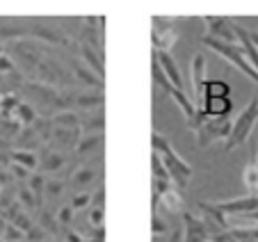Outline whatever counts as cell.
<instances>
[{"label":"cell","instance_id":"6da1fadb","mask_svg":"<svg viewBox=\"0 0 258 242\" xmlns=\"http://www.w3.org/2000/svg\"><path fill=\"white\" fill-rule=\"evenodd\" d=\"M151 149H153V153L160 158L162 165H165V169H167V174H169L174 188H178L180 192H183V190L190 185V178H192L190 162H187L183 155L176 153V149L171 146V142L158 131L151 133Z\"/></svg>","mask_w":258,"mask_h":242},{"label":"cell","instance_id":"7a4b0ae2","mask_svg":"<svg viewBox=\"0 0 258 242\" xmlns=\"http://www.w3.org/2000/svg\"><path fill=\"white\" fill-rule=\"evenodd\" d=\"M258 124V94L233 116V126H231V135L226 140V151H235L242 146L249 137L253 135Z\"/></svg>","mask_w":258,"mask_h":242},{"label":"cell","instance_id":"3957f363","mask_svg":"<svg viewBox=\"0 0 258 242\" xmlns=\"http://www.w3.org/2000/svg\"><path fill=\"white\" fill-rule=\"evenodd\" d=\"M201 44H204L206 48H210L213 53H217L222 59H226L229 64H233V67L238 69V71H242L251 83L258 85V73H256V69L249 64L247 55H244V50L240 44H224V41H215V39H208V37H204Z\"/></svg>","mask_w":258,"mask_h":242},{"label":"cell","instance_id":"277c9868","mask_svg":"<svg viewBox=\"0 0 258 242\" xmlns=\"http://www.w3.org/2000/svg\"><path fill=\"white\" fill-rule=\"evenodd\" d=\"M231 126H233V119L231 116H222V119H204L201 126L195 131L197 137V146L206 149V146L215 144V142H226L231 135Z\"/></svg>","mask_w":258,"mask_h":242},{"label":"cell","instance_id":"5b68a950","mask_svg":"<svg viewBox=\"0 0 258 242\" xmlns=\"http://www.w3.org/2000/svg\"><path fill=\"white\" fill-rule=\"evenodd\" d=\"M174 41H176V21L153 16L151 19V48L169 53Z\"/></svg>","mask_w":258,"mask_h":242},{"label":"cell","instance_id":"8992f818","mask_svg":"<svg viewBox=\"0 0 258 242\" xmlns=\"http://www.w3.org/2000/svg\"><path fill=\"white\" fill-rule=\"evenodd\" d=\"M206 25V37L215 39V41H224V44H238L235 37V21L229 16H204Z\"/></svg>","mask_w":258,"mask_h":242},{"label":"cell","instance_id":"52a82bcc","mask_svg":"<svg viewBox=\"0 0 258 242\" xmlns=\"http://www.w3.org/2000/svg\"><path fill=\"white\" fill-rule=\"evenodd\" d=\"M190 78H192V94H195V105L204 107L206 101V55L204 53H195L190 62Z\"/></svg>","mask_w":258,"mask_h":242},{"label":"cell","instance_id":"ba28073f","mask_svg":"<svg viewBox=\"0 0 258 242\" xmlns=\"http://www.w3.org/2000/svg\"><path fill=\"white\" fill-rule=\"evenodd\" d=\"M219 210L226 215V217H233V215H240V217H247V215L256 213L258 210V197L256 194H244V197H235V199H226V201H217Z\"/></svg>","mask_w":258,"mask_h":242},{"label":"cell","instance_id":"9c48e42d","mask_svg":"<svg viewBox=\"0 0 258 242\" xmlns=\"http://www.w3.org/2000/svg\"><path fill=\"white\" fill-rule=\"evenodd\" d=\"M151 57L158 62V67L162 69V73L167 76V80H169L171 85H174L176 89H180V92H185V83H183V73H180L178 64H176V59L171 57V53H165V50H153Z\"/></svg>","mask_w":258,"mask_h":242},{"label":"cell","instance_id":"30bf717a","mask_svg":"<svg viewBox=\"0 0 258 242\" xmlns=\"http://www.w3.org/2000/svg\"><path fill=\"white\" fill-rule=\"evenodd\" d=\"M78 50H80V57H83L85 67H87L98 80L105 83V57H103V50L94 48V46L85 44V41L78 44Z\"/></svg>","mask_w":258,"mask_h":242},{"label":"cell","instance_id":"8fae6325","mask_svg":"<svg viewBox=\"0 0 258 242\" xmlns=\"http://www.w3.org/2000/svg\"><path fill=\"white\" fill-rule=\"evenodd\" d=\"M180 217H183V226H185L183 242H206L208 240V228H206L204 219L197 217L195 213H187V210H183Z\"/></svg>","mask_w":258,"mask_h":242},{"label":"cell","instance_id":"7c38bea8","mask_svg":"<svg viewBox=\"0 0 258 242\" xmlns=\"http://www.w3.org/2000/svg\"><path fill=\"white\" fill-rule=\"evenodd\" d=\"M30 37H37L41 41H48V44H57V46H69V37L62 32L59 28H53V25L46 23H34L28 28Z\"/></svg>","mask_w":258,"mask_h":242},{"label":"cell","instance_id":"4fadbf2b","mask_svg":"<svg viewBox=\"0 0 258 242\" xmlns=\"http://www.w3.org/2000/svg\"><path fill=\"white\" fill-rule=\"evenodd\" d=\"M78 142H80V131H64V128L53 126V135H50L48 144H50L53 151H59V153H62V149L76 151Z\"/></svg>","mask_w":258,"mask_h":242},{"label":"cell","instance_id":"5bb4252c","mask_svg":"<svg viewBox=\"0 0 258 242\" xmlns=\"http://www.w3.org/2000/svg\"><path fill=\"white\" fill-rule=\"evenodd\" d=\"M67 165V155L59 153V151H53L50 146L41 149L39 153V174H53V171H59Z\"/></svg>","mask_w":258,"mask_h":242},{"label":"cell","instance_id":"9a60e30c","mask_svg":"<svg viewBox=\"0 0 258 242\" xmlns=\"http://www.w3.org/2000/svg\"><path fill=\"white\" fill-rule=\"evenodd\" d=\"M199 110L210 119H222V116H231L233 101L231 98H206L204 107H199Z\"/></svg>","mask_w":258,"mask_h":242},{"label":"cell","instance_id":"2e32d148","mask_svg":"<svg viewBox=\"0 0 258 242\" xmlns=\"http://www.w3.org/2000/svg\"><path fill=\"white\" fill-rule=\"evenodd\" d=\"M80 131H85V135H96V133L105 131V112L101 110H94V112H85L80 116Z\"/></svg>","mask_w":258,"mask_h":242},{"label":"cell","instance_id":"e0dca14e","mask_svg":"<svg viewBox=\"0 0 258 242\" xmlns=\"http://www.w3.org/2000/svg\"><path fill=\"white\" fill-rule=\"evenodd\" d=\"M103 103H105V96H103V92H83V94H73V107H80V110H85V112L101 110Z\"/></svg>","mask_w":258,"mask_h":242},{"label":"cell","instance_id":"ac0fdd59","mask_svg":"<svg viewBox=\"0 0 258 242\" xmlns=\"http://www.w3.org/2000/svg\"><path fill=\"white\" fill-rule=\"evenodd\" d=\"M10 162H14V165H21L23 169L32 171V174L39 169V155L34 153V151L12 149V151H10Z\"/></svg>","mask_w":258,"mask_h":242},{"label":"cell","instance_id":"d6986e66","mask_svg":"<svg viewBox=\"0 0 258 242\" xmlns=\"http://www.w3.org/2000/svg\"><path fill=\"white\" fill-rule=\"evenodd\" d=\"M37 119H39V114H37L32 103H19V107L12 112V121H14L19 128H30Z\"/></svg>","mask_w":258,"mask_h":242},{"label":"cell","instance_id":"ffe728a7","mask_svg":"<svg viewBox=\"0 0 258 242\" xmlns=\"http://www.w3.org/2000/svg\"><path fill=\"white\" fill-rule=\"evenodd\" d=\"M55 128H64V131H80V114L76 110H62L55 112L50 116Z\"/></svg>","mask_w":258,"mask_h":242},{"label":"cell","instance_id":"44dd1931","mask_svg":"<svg viewBox=\"0 0 258 242\" xmlns=\"http://www.w3.org/2000/svg\"><path fill=\"white\" fill-rule=\"evenodd\" d=\"M158 204L165 206L167 213H183V192L178 188L169 190L167 194H162L160 199H153V210L158 208Z\"/></svg>","mask_w":258,"mask_h":242},{"label":"cell","instance_id":"7402d4cb","mask_svg":"<svg viewBox=\"0 0 258 242\" xmlns=\"http://www.w3.org/2000/svg\"><path fill=\"white\" fill-rule=\"evenodd\" d=\"M94 178H96V171L89 169V167H80V169H76V174L71 176V188L76 190V194H83L85 190L94 183Z\"/></svg>","mask_w":258,"mask_h":242},{"label":"cell","instance_id":"603a6c76","mask_svg":"<svg viewBox=\"0 0 258 242\" xmlns=\"http://www.w3.org/2000/svg\"><path fill=\"white\" fill-rule=\"evenodd\" d=\"M71 76H73V80H76V83L80 80L83 85H89V87H98V89L105 87V83H103V80H98V78L94 76V73L89 71L87 67H83V64H76V62H73Z\"/></svg>","mask_w":258,"mask_h":242},{"label":"cell","instance_id":"cb8c5ba5","mask_svg":"<svg viewBox=\"0 0 258 242\" xmlns=\"http://www.w3.org/2000/svg\"><path fill=\"white\" fill-rule=\"evenodd\" d=\"M206 98H231V85L219 78L206 80Z\"/></svg>","mask_w":258,"mask_h":242},{"label":"cell","instance_id":"d4e9b609","mask_svg":"<svg viewBox=\"0 0 258 242\" xmlns=\"http://www.w3.org/2000/svg\"><path fill=\"white\" fill-rule=\"evenodd\" d=\"M101 142H103L101 133H96V135H80V142H78V146H76V151H73V153H76V155L94 153V151L101 146Z\"/></svg>","mask_w":258,"mask_h":242},{"label":"cell","instance_id":"484cf974","mask_svg":"<svg viewBox=\"0 0 258 242\" xmlns=\"http://www.w3.org/2000/svg\"><path fill=\"white\" fill-rule=\"evenodd\" d=\"M151 78H153V85H156L158 89H162L165 94H169L171 89H174V85L167 80V76L162 73V69L158 67V62H156L153 57H151Z\"/></svg>","mask_w":258,"mask_h":242},{"label":"cell","instance_id":"4316f807","mask_svg":"<svg viewBox=\"0 0 258 242\" xmlns=\"http://www.w3.org/2000/svg\"><path fill=\"white\" fill-rule=\"evenodd\" d=\"M28 190L41 201V197L46 194V176L39 174V171H34V174L28 178Z\"/></svg>","mask_w":258,"mask_h":242},{"label":"cell","instance_id":"83f0119b","mask_svg":"<svg viewBox=\"0 0 258 242\" xmlns=\"http://www.w3.org/2000/svg\"><path fill=\"white\" fill-rule=\"evenodd\" d=\"M242 180H244V188L249 190V194L256 192V188H258V167L249 162L242 171Z\"/></svg>","mask_w":258,"mask_h":242},{"label":"cell","instance_id":"f1b7e54d","mask_svg":"<svg viewBox=\"0 0 258 242\" xmlns=\"http://www.w3.org/2000/svg\"><path fill=\"white\" fill-rule=\"evenodd\" d=\"M16 204H19L21 208L34 210V208H39V199L34 197V194L30 192L28 188H21V190H19V199H16Z\"/></svg>","mask_w":258,"mask_h":242},{"label":"cell","instance_id":"f546056e","mask_svg":"<svg viewBox=\"0 0 258 242\" xmlns=\"http://www.w3.org/2000/svg\"><path fill=\"white\" fill-rule=\"evenodd\" d=\"M151 174H153V180H160V183L171 180L169 174H167V169H165V165L160 162V158H158L156 153H153V158H151Z\"/></svg>","mask_w":258,"mask_h":242},{"label":"cell","instance_id":"4dcf8cb0","mask_svg":"<svg viewBox=\"0 0 258 242\" xmlns=\"http://www.w3.org/2000/svg\"><path fill=\"white\" fill-rule=\"evenodd\" d=\"M167 233H169L167 222H162L160 215L153 213V217H151V235H153V240H160V237H165Z\"/></svg>","mask_w":258,"mask_h":242},{"label":"cell","instance_id":"1f68e13d","mask_svg":"<svg viewBox=\"0 0 258 242\" xmlns=\"http://www.w3.org/2000/svg\"><path fill=\"white\" fill-rule=\"evenodd\" d=\"M73 217H76V210H73L69 204L62 206V208L55 213V219H57V224H59V226H67V228L73 224Z\"/></svg>","mask_w":258,"mask_h":242},{"label":"cell","instance_id":"d6a6232c","mask_svg":"<svg viewBox=\"0 0 258 242\" xmlns=\"http://www.w3.org/2000/svg\"><path fill=\"white\" fill-rule=\"evenodd\" d=\"M71 206L76 213L78 210H83V208H92V194L89 192H83V194H73V199H71Z\"/></svg>","mask_w":258,"mask_h":242},{"label":"cell","instance_id":"836d02e7","mask_svg":"<svg viewBox=\"0 0 258 242\" xmlns=\"http://www.w3.org/2000/svg\"><path fill=\"white\" fill-rule=\"evenodd\" d=\"M39 228H44V231H55V228H57L55 215L48 213V210H39Z\"/></svg>","mask_w":258,"mask_h":242},{"label":"cell","instance_id":"e575fe53","mask_svg":"<svg viewBox=\"0 0 258 242\" xmlns=\"http://www.w3.org/2000/svg\"><path fill=\"white\" fill-rule=\"evenodd\" d=\"M103 215H105V210H103V208H89L87 222H89V226H92V228H96V233L103 231Z\"/></svg>","mask_w":258,"mask_h":242},{"label":"cell","instance_id":"d590c367","mask_svg":"<svg viewBox=\"0 0 258 242\" xmlns=\"http://www.w3.org/2000/svg\"><path fill=\"white\" fill-rule=\"evenodd\" d=\"M64 192V183L62 180H46V194L44 197H59Z\"/></svg>","mask_w":258,"mask_h":242},{"label":"cell","instance_id":"8d00e7d4","mask_svg":"<svg viewBox=\"0 0 258 242\" xmlns=\"http://www.w3.org/2000/svg\"><path fill=\"white\" fill-rule=\"evenodd\" d=\"M3 240L5 242H23L25 240V233L23 231H19L16 226H7V231H5V235H3Z\"/></svg>","mask_w":258,"mask_h":242},{"label":"cell","instance_id":"74e56055","mask_svg":"<svg viewBox=\"0 0 258 242\" xmlns=\"http://www.w3.org/2000/svg\"><path fill=\"white\" fill-rule=\"evenodd\" d=\"M14 71H16L14 59H12L7 53H3V55H0V73H3V76H7V73H14Z\"/></svg>","mask_w":258,"mask_h":242},{"label":"cell","instance_id":"f35d334b","mask_svg":"<svg viewBox=\"0 0 258 242\" xmlns=\"http://www.w3.org/2000/svg\"><path fill=\"white\" fill-rule=\"evenodd\" d=\"M92 208H103L105 210V188H103V185L92 194Z\"/></svg>","mask_w":258,"mask_h":242},{"label":"cell","instance_id":"ab89813d","mask_svg":"<svg viewBox=\"0 0 258 242\" xmlns=\"http://www.w3.org/2000/svg\"><path fill=\"white\" fill-rule=\"evenodd\" d=\"M10 169H12V174H14L16 178H30V176H32V171L23 169L21 165H14V162H10Z\"/></svg>","mask_w":258,"mask_h":242},{"label":"cell","instance_id":"60d3db41","mask_svg":"<svg viewBox=\"0 0 258 242\" xmlns=\"http://www.w3.org/2000/svg\"><path fill=\"white\" fill-rule=\"evenodd\" d=\"M87 237H83L78 231H67V242H85Z\"/></svg>","mask_w":258,"mask_h":242},{"label":"cell","instance_id":"b9f144b4","mask_svg":"<svg viewBox=\"0 0 258 242\" xmlns=\"http://www.w3.org/2000/svg\"><path fill=\"white\" fill-rule=\"evenodd\" d=\"M7 226H10V222H7V217H5V215H0V240H3V235H5Z\"/></svg>","mask_w":258,"mask_h":242},{"label":"cell","instance_id":"7bdbcfd3","mask_svg":"<svg viewBox=\"0 0 258 242\" xmlns=\"http://www.w3.org/2000/svg\"><path fill=\"white\" fill-rule=\"evenodd\" d=\"M247 34H249V39L253 41V46L258 48V32H256V30H247Z\"/></svg>","mask_w":258,"mask_h":242},{"label":"cell","instance_id":"ee69618b","mask_svg":"<svg viewBox=\"0 0 258 242\" xmlns=\"http://www.w3.org/2000/svg\"><path fill=\"white\" fill-rule=\"evenodd\" d=\"M85 242H103V237H87Z\"/></svg>","mask_w":258,"mask_h":242},{"label":"cell","instance_id":"f6af8a7d","mask_svg":"<svg viewBox=\"0 0 258 242\" xmlns=\"http://www.w3.org/2000/svg\"><path fill=\"white\" fill-rule=\"evenodd\" d=\"M0 55H3V48H0Z\"/></svg>","mask_w":258,"mask_h":242},{"label":"cell","instance_id":"bcb514c9","mask_svg":"<svg viewBox=\"0 0 258 242\" xmlns=\"http://www.w3.org/2000/svg\"><path fill=\"white\" fill-rule=\"evenodd\" d=\"M206 242H213V240H206Z\"/></svg>","mask_w":258,"mask_h":242},{"label":"cell","instance_id":"7dc6e473","mask_svg":"<svg viewBox=\"0 0 258 242\" xmlns=\"http://www.w3.org/2000/svg\"><path fill=\"white\" fill-rule=\"evenodd\" d=\"M44 242H50V240H44Z\"/></svg>","mask_w":258,"mask_h":242},{"label":"cell","instance_id":"c3c4849f","mask_svg":"<svg viewBox=\"0 0 258 242\" xmlns=\"http://www.w3.org/2000/svg\"><path fill=\"white\" fill-rule=\"evenodd\" d=\"M0 242H5V240H0Z\"/></svg>","mask_w":258,"mask_h":242},{"label":"cell","instance_id":"681fc988","mask_svg":"<svg viewBox=\"0 0 258 242\" xmlns=\"http://www.w3.org/2000/svg\"><path fill=\"white\" fill-rule=\"evenodd\" d=\"M23 242H25V240H23Z\"/></svg>","mask_w":258,"mask_h":242}]
</instances>
